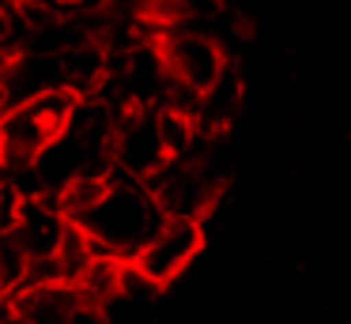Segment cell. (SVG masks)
Returning <instances> with one entry per match:
<instances>
[{"instance_id":"cell-1","label":"cell","mask_w":351,"mask_h":324,"mask_svg":"<svg viewBox=\"0 0 351 324\" xmlns=\"http://www.w3.org/2000/svg\"><path fill=\"white\" fill-rule=\"evenodd\" d=\"M72 223L87 234L91 249L99 256H114V260H132L136 249L155 234V226L162 223V208L155 200L152 185L125 173H110L102 196L76 215Z\"/></svg>"},{"instance_id":"cell-2","label":"cell","mask_w":351,"mask_h":324,"mask_svg":"<svg viewBox=\"0 0 351 324\" xmlns=\"http://www.w3.org/2000/svg\"><path fill=\"white\" fill-rule=\"evenodd\" d=\"M76 98V90L53 87L34 98H23V102H12L0 113V170L31 166L64 132Z\"/></svg>"},{"instance_id":"cell-3","label":"cell","mask_w":351,"mask_h":324,"mask_svg":"<svg viewBox=\"0 0 351 324\" xmlns=\"http://www.w3.org/2000/svg\"><path fill=\"white\" fill-rule=\"evenodd\" d=\"M147 185H152L162 215H189V219H204L223 192L219 170L200 147L185 158H170Z\"/></svg>"},{"instance_id":"cell-4","label":"cell","mask_w":351,"mask_h":324,"mask_svg":"<svg viewBox=\"0 0 351 324\" xmlns=\"http://www.w3.org/2000/svg\"><path fill=\"white\" fill-rule=\"evenodd\" d=\"M200 249H204V219L162 215V223L155 226V234L136 249V256H132L129 264L147 279V283H155L162 290V286H170L193 260H197Z\"/></svg>"},{"instance_id":"cell-5","label":"cell","mask_w":351,"mask_h":324,"mask_svg":"<svg viewBox=\"0 0 351 324\" xmlns=\"http://www.w3.org/2000/svg\"><path fill=\"white\" fill-rule=\"evenodd\" d=\"M110 158H114L117 173L136 181H152L170 162L167 143H162V132H159V105H129L117 117Z\"/></svg>"},{"instance_id":"cell-6","label":"cell","mask_w":351,"mask_h":324,"mask_svg":"<svg viewBox=\"0 0 351 324\" xmlns=\"http://www.w3.org/2000/svg\"><path fill=\"white\" fill-rule=\"evenodd\" d=\"M159 49L170 75L193 90H204L215 75L227 68V49L212 30L200 27H167L159 30Z\"/></svg>"},{"instance_id":"cell-7","label":"cell","mask_w":351,"mask_h":324,"mask_svg":"<svg viewBox=\"0 0 351 324\" xmlns=\"http://www.w3.org/2000/svg\"><path fill=\"white\" fill-rule=\"evenodd\" d=\"M69 226L72 219L61 211V203L53 196H27V200L16 203V215L4 226V234L16 241L27 260H34V256H53L61 249Z\"/></svg>"},{"instance_id":"cell-8","label":"cell","mask_w":351,"mask_h":324,"mask_svg":"<svg viewBox=\"0 0 351 324\" xmlns=\"http://www.w3.org/2000/svg\"><path fill=\"white\" fill-rule=\"evenodd\" d=\"M84 298L72 283H42L12 294V316L19 324H80Z\"/></svg>"},{"instance_id":"cell-9","label":"cell","mask_w":351,"mask_h":324,"mask_svg":"<svg viewBox=\"0 0 351 324\" xmlns=\"http://www.w3.org/2000/svg\"><path fill=\"white\" fill-rule=\"evenodd\" d=\"M242 102H245V79H242V72H238V64L227 60V68H223V72L200 90V102H197L200 136L227 132L230 121L238 117V110H242Z\"/></svg>"},{"instance_id":"cell-10","label":"cell","mask_w":351,"mask_h":324,"mask_svg":"<svg viewBox=\"0 0 351 324\" xmlns=\"http://www.w3.org/2000/svg\"><path fill=\"white\" fill-rule=\"evenodd\" d=\"M0 324H19V321H16L12 313H4V316H0Z\"/></svg>"}]
</instances>
